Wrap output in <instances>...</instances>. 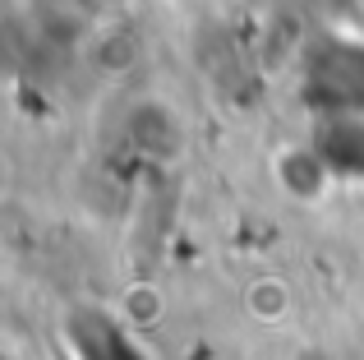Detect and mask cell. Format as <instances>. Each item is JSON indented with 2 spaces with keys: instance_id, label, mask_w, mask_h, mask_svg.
<instances>
[{
  "instance_id": "obj_1",
  "label": "cell",
  "mask_w": 364,
  "mask_h": 360,
  "mask_svg": "<svg viewBox=\"0 0 364 360\" xmlns=\"http://www.w3.org/2000/svg\"><path fill=\"white\" fill-rule=\"evenodd\" d=\"M295 97L314 120L332 116H364V37L323 28L300 60Z\"/></svg>"
},
{
  "instance_id": "obj_2",
  "label": "cell",
  "mask_w": 364,
  "mask_h": 360,
  "mask_svg": "<svg viewBox=\"0 0 364 360\" xmlns=\"http://www.w3.org/2000/svg\"><path fill=\"white\" fill-rule=\"evenodd\" d=\"M60 342L70 360H152L148 346L139 342V328L116 309L102 305H79L65 314Z\"/></svg>"
},
{
  "instance_id": "obj_3",
  "label": "cell",
  "mask_w": 364,
  "mask_h": 360,
  "mask_svg": "<svg viewBox=\"0 0 364 360\" xmlns=\"http://www.w3.org/2000/svg\"><path fill=\"white\" fill-rule=\"evenodd\" d=\"M314 148L337 185H364V116H332L314 125Z\"/></svg>"
},
{
  "instance_id": "obj_4",
  "label": "cell",
  "mask_w": 364,
  "mask_h": 360,
  "mask_svg": "<svg viewBox=\"0 0 364 360\" xmlns=\"http://www.w3.org/2000/svg\"><path fill=\"white\" fill-rule=\"evenodd\" d=\"M272 176L282 185L286 198L295 203H323V198L337 189V176L328 171V162L318 157V148L304 144V148H282L272 157Z\"/></svg>"
},
{
  "instance_id": "obj_5",
  "label": "cell",
  "mask_w": 364,
  "mask_h": 360,
  "mask_svg": "<svg viewBox=\"0 0 364 360\" xmlns=\"http://www.w3.org/2000/svg\"><path fill=\"white\" fill-rule=\"evenodd\" d=\"M124 129H129L134 148H143V153L176 157V148H180V120H176V111H171L166 102H157V97L139 102V107L129 111V125Z\"/></svg>"
},
{
  "instance_id": "obj_6",
  "label": "cell",
  "mask_w": 364,
  "mask_h": 360,
  "mask_svg": "<svg viewBox=\"0 0 364 360\" xmlns=\"http://www.w3.org/2000/svg\"><path fill=\"white\" fill-rule=\"evenodd\" d=\"M245 314L258 319V324H286V319L295 314V291H291V282L277 277V272L254 277L245 287Z\"/></svg>"
},
{
  "instance_id": "obj_7",
  "label": "cell",
  "mask_w": 364,
  "mask_h": 360,
  "mask_svg": "<svg viewBox=\"0 0 364 360\" xmlns=\"http://www.w3.org/2000/svg\"><path fill=\"white\" fill-rule=\"evenodd\" d=\"M323 23L332 33L364 37V0H323Z\"/></svg>"
}]
</instances>
